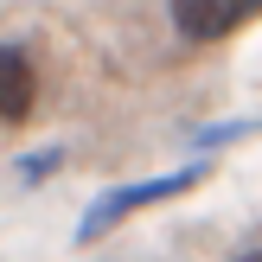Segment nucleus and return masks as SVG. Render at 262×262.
Instances as JSON below:
<instances>
[{
	"instance_id": "1",
	"label": "nucleus",
	"mask_w": 262,
	"mask_h": 262,
	"mask_svg": "<svg viewBox=\"0 0 262 262\" xmlns=\"http://www.w3.org/2000/svg\"><path fill=\"white\" fill-rule=\"evenodd\" d=\"M205 173L211 166L205 160H192V166H179V173H160V179H135V186H109L96 205L83 211V224H77V243H102L122 217H135V211H147V205H166V199H186L192 186H205Z\"/></svg>"
},
{
	"instance_id": "2",
	"label": "nucleus",
	"mask_w": 262,
	"mask_h": 262,
	"mask_svg": "<svg viewBox=\"0 0 262 262\" xmlns=\"http://www.w3.org/2000/svg\"><path fill=\"white\" fill-rule=\"evenodd\" d=\"M262 0H173V26L186 38H199V45H211V38H230L243 19H256Z\"/></svg>"
},
{
	"instance_id": "3",
	"label": "nucleus",
	"mask_w": 262,
	"mask_h": 262,
	"mask_svg": "<svg viewBox=\"0 0 262 262\" xmlns=\"http://www.w3.org/2000/svg\"><path fill=\"white\" fill-rule=\"evenodd\" d=\"M32 102H38V77L26 64V51L0 45V122H26Z\"/></svg>"
},
{
	"instance_id": "4",
	"label": "nucleus",
	"mask_w": 262,
	"mask_h": 262,
	"mask_svg": "<svg viewBox=\"0 0 262 262\" xmlns=\"http://www.w3.org/2000/svg\"><path fill=\"white\" fill-rule=\"evenodd\" d=\"M256 128H262V122H211V128H199V135H192V147L205 154V147H224V141H250Z\"/></svg>"
},
{
	"instance_id": "5",
	"label": "nucleus",
	"mask_w": 262,
	"mask_h": 262,
	"mask_svg": "<svg viewBox=\"0 0 262 262\" xmlns=\"http://www.w3.org/2000/svg\"><path fill=\"white\" fill-rule=\"evenodd\" d=\"M58 166H64V154L45 147V154H32V160H19V179H26V186H38V179H51Z\"/></svg>"
},
{
	"instance_id": "6",
	"label": "nucleus",
	"mask_w": 262,
	"mask_h": 262,
	"mask_svg": "<svg viewBox=\"0 0 262 262\" xmlns=\"http://www.w3.org/2000/svg\"><path fill=\"white\" fill-rule=\"evenodd\" d=\"M237 262H262V250H250V256H237Z\"/></svg>"
}]
</instances>
